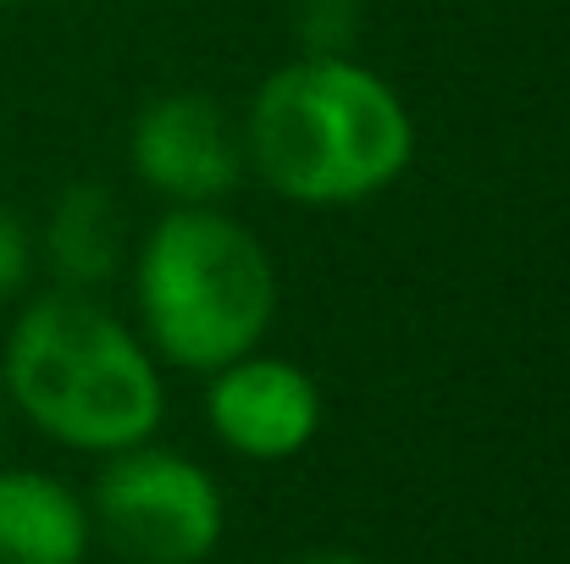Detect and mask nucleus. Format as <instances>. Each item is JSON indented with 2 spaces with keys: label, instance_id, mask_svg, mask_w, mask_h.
<instances>
[{
  "label": "nucleus",
  "instance_id": "obj_8",
  "mask_svg": "<svg viewBox=\"0 0 570 564\" xmlns=\"http://www.w3.org/2000/svg\"><path fill=\"white\" fill-rule=\"evenodd\" d=\"M117 249H122V221H117L111 194L95 184L67 188L45 227V255H50V271L61 277V288L95 294L117 271Z\"/></svg>",
  "mask_w": 570,
  "mask_h": 564
},
{
  "label": "nucleus",
  "instance_id": "obj_3",
  "mask_svg": "<svg viewBox=\"0 0 570 564\" xmlns=\"http://www.w3.org/2000/svg\"><path fill=\"white\" fill-rule=\"evenodd\" d=\"M139 338L178 372H216L261 349L277 316L266 244L216 205H173L134 260Z\"/></svg>",
  "mask_w": 570,
  "mask_h": 564
},
{
  "label": "nucleus",
  "instance_id": "obj_13",
  "mask_svg": "<svg viewBox=\"0 0 570 564\" xmlns=\"http://www.w3.org/2000/svg\"><path fill=\"white\" fill-rule=\"evenodd\" d=\"M0 6H11V0H0Z\"/></svg>",
  "mask_w": 570,
  "mask_h": 564
},
{
  "label": "nucleus",
  "instance_id": "obj_9",
  "mask_svg": "<svg viewBox=\"0 0 570 564\" xmlns=\"http://www.w3.org/2000/svg\"><path fill=\"white\" fill-rule=\"evenodd\" d=\"M294 28L305 39V56H350L361 33V0H299Z\"/></svg>",
  "mask_w": 570,
  "mask_h": 564
},
{
  "label": "nucleus",
  "instance_id": "obj_2",
  "mask_svg": "<svg viewBox=\"0 0 570 564\" xmlns=\"http://www.w3.org/2000/svg\"><path fill=\"white\" fill-rule=\"evenodd\" d=\"M0 387L45 437L83 454L150 443L167 415L161 360L83 288H50L17 310Z\"/></svg>",
  "mask_w": 570,
  "mask_h": 564
},
{
  "label": "nucleus",
  "instance_id": "obj_1",
  "mask_svg": "<svg viewBox=\"0 0 570 564\" xmlns=\"http://www.w3.org/2000/svg\"><path fill=\"white\" fill-rule=\"evenodd\" d=\"M244 156L294 205H361L404 178L415 122L393 83L355 56H299L255 89Z\"/></svg>",
  "mask_w": 570,
  "mask_h": 564
},
{
  "label": "nucleus",
  "instance_id": "obj_4",
  "mask_svg": "<svg viewBox=\"0 0 570 564\" xmlns=\"http://www.w3.org/2000/svg\"><path fill=\"white\" fill-rule=\"evenodd\" d=\"M95 532L128 564H199L216 554L227 509L222 487L189 454L134 443L95 476Z\"/></svg>",
  "mask_w": 570,
  "mask_h": 564
},
{
  "label": "nucleus",
  "instance_id": "obj_12",
  "mask_svg": "<svg viewBox=\"0 0 570 564\" xmlns=\"http://www.w3.org/2000/svg\"><path fill=\"white\" fill-rule=\"evenodd\" d=\"M0 426H6V387H0Z\"/></svg>",
  "mask_w": 570,
  "mask_h": 564
},
{
  "label": "nucleus",
  "instance_id": "obj_7",
  "mask_svg": "<svg viewBox=\"0 0 570 564\" xmlns=\"http://www.w3.org/2000/svg\"><path fill=\"white\" fill-rule=\"evenodd\" d=\"M89 504L45 471H0V564H83Z\"/></svg>",
  "mask_w": 570,
  "mask_h": 564
},
{
  "label": "nucleus",
  "instance_id": "obj_11",
  "mask_svg": "<svg viewBox=\"0 0 570 564\" xmlns=\"http://www.w3.org/2000/svg\"><path fill=\"white\" fill-rule=\"evenodd\" d=\"M294 564H372V560H361L355 548H311V554H299Z\"/></svg>",
  "mask_w": 570,
  "mask_h": 564
},
{
  "label": "nucleus",
  "instance_id": "obj_6",
  "mask_svg": "<svg viewBox=\"0 0 570 564\" xmlns=\"http://www.w3.org/2000/svg\"><path fill=\"white\" fill-rule=\"evenodd\" d=\"M210 432L244 459H294L322 432V387L316 376L283 355H238L210 372L205 387Z\"/></svg>",
  "mask_w": 570,
  "mask_h": 564
},
{
  "label": "nucleus",
  "instance_id": "obj_5",
  "mask_svg": "<svg viewBox=\"0 0 570 564\" xmlns=\"http://www.w3.org/2000/svg\"><path fill=\"white\" fill-rule=\"evenodd\" d=\"M139 184L173 205H216L233 194L249 156L244 128L205 95H161L139 111L128 139Z\"/></svg>",
  "mask_w": 570,
  "mask_h": 564
},
{
  "label": "nucleus",
  "instance_id": "obj_10",
  "mask_svg": "<svg viewBox=\"0 0 570 564\" xmlns=\"http://www.w3.org/2000/svg\"><path fill=\"white\" fill-rule=\"evenodd\" d=\"M28 271H33V244H28V227L11 205H0V299H17L28 288Z\"/></svg>",
  "mask_w": 570,
  "mask_h": 564
}]
</instances>
